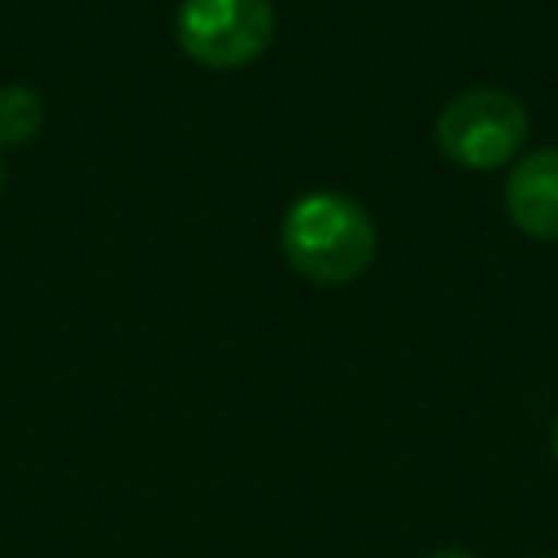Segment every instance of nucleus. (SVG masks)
<instances>
[{"instance_id": "nucleus-1", "label": "nucleus", "mask_w": 558, "mask_h": 558, "mask_svg": "<svg viewBox=\"0 0 558 558\" xmlns=\"http://www.w3.org/2000/svg\"><path fill=\"white\" fill-rule=\"evenodd\" d=\"M375 222L371 214L344 196V192H310L288 205L279 222V253L283 262L318 283V288H340L366 275L375 262Z\"/></svg>"}, {"instance_id": "nucleus-2", "label": "nucleus", "mask_w": 558, "mask_h": 558, "mask_svg": "<svg viewBox=\"0 0 558 558\" xmlns=\"http://www.w3.org/2000/svg\"><path fill=\"white\" fill-rule=\"evenodd\" d=\"M527 140V109L501 87H466L436 113V148L466 170L506 166Z\"/></svg>"}, {"instance_id": "nucleus-3", "label": "nucleus", "mask_w": 558, "mask_h": 558, "mask_svg": "<svg viewBox=\"0 0 558 558\" xmlns=\"http://www.w3.org/2000/svg\"><path fill=\"white\" fill-rule=\"evenodd\" d=\"M270 0H183L174 13L179 48L205 70H244L275 44Z\"/></svg>"}, {"instance_id": "nucleus-4", "label": "nucleus", "mask_w": 558, "mask_h": 558, "mask_svg": "<svg viewBox=\"0 0 558 558\" xmlns=\"http://www.w3.org/2000/svg\"><path fill=\"white\" fill-rule=\"evenodd\" d=\"M506 218L532 240H558V148L527 153L506 174Z\"/></svg>"}, {"instance_id": "nucleus-5", "label": "nucleus", "mask_w": 558, "mask_h": 558, "mask_svg": "<svg viewBox=\"0 0 558 558\" xmlns=\"http://www.w3.org/2000/svg\"><path fill=\"white\" fill-rule=\"evenodd\" d=\"M44 92L26 83L0 87V148H22L44 131Z\"/></svg>"}, {"instance_id": "nucleus-6", "label": "nucleus", "mask_w": 558, "mask_h": 558, "mask_svg": "<svg viewBox=\"0 0 558 558\" xmlns=\"http://www.w3.org/2000/svg\"><path fill=\"white\" fill-rule=\"evenodd\" d=\"M427 558H480V554H471V549H462V545H445V549H432Z\"/></svg>"}, {"instance_id": "nucleus-7", "label": "nucleus", "mask_w": 558, "mask_h": 558, "mask_svg": "<svg viewBox=\"0 0 558 558\" xmlns=\"http://www.w3.org/2000/svg\"><path fill=\"white\" fill-rule=\"evenodd\" d=\"M549 445H554V462H558V418H554V436H549Z\"/></svg>"}, {"instance_id": "nucleus-8", "label": "nucleus", "mask_w": 558, "mask_h": 558, "mask_svg": "<svg viewBox=\"0 0 558 558\" xmlns=\"http://www.w3.org/2000/svg\"><path fill=\"white\" fill-rule=\"evenodd\" d=\"M0 187H4V161H0Z\"/></svg>"}]
</instances>
